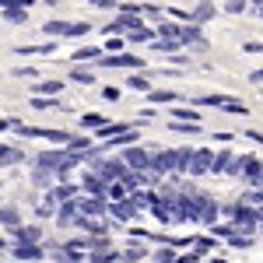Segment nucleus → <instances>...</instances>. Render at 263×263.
<instances>
[{
    "instance_id": "37998d69",
    "label": "nucleus",
    "mask_w": 263,
    "mask_h": 263,
    "mask_svg": "<svg viewBox=\"0 0 263 263\" xmlns=\"http://www.w3.org/2000/svg\"><path fill=\"white\" fill-rule=\"evenodd\" d=\"M246 49L249 53H263V42H246Z\"/></svg>"
},
{
    "instance_id": "a19ab883",
    "label": "nucleus",
    "mask_w": 263,
    "mask_h": 263,
    "mask_svg": "<svg viewBox=\"0 0 263 263\" xmlns=\"http://www.w3.org/2000/svg\"><path fill=\"white\" fill-rule=\"evenodd\" d=\"M102 95H105L109 102H116V99H120V88H102Z\"/></svg>"
},
{
    "instance_id": "4468645a",
    "label": "nucleus",
    "mask_w": 263,
    "mask_h": 263,
    "mask_svg": "<svg viewBox=\"0 0 263 263\" xmlns=\"http://www.w3.org/2000/svg\"><path fill=\"white\" fill-rule=\"evenodd\" d=\"M232 165H235V158H232V151H221V155H214V176H232Z\"/></svg>"
},
{
    "instance_id": "f03ea898",
    "label": "nucleus",
    "mask_w": 263,
    "mask_h": 263,
    "mask_svg": "<svg viewBox=\"0 0 263 263\" xmlns=\"http://www.w3.org/2000/svg\"><path fill=\"white\" fill-rule=\"evenodd\" d=\"M91 25L88 21H46L42 25V35H67V39H78V35H88Z\"/></svg>"
},
{
    "instance_id": "f704fd0d",
    "label": "nucleus",
    "mask_w": 263,
    "mask_h": 263,
    "mask_svg": "<svg viewBox=\"0 0 263 263\" xmlns=\"http://www.w3.org/2000/svg\"><path fill=\"white\" fill-rule=\"evenodd\" d=\"M123 256L134 263V260H144V256H147V249H144V246H126V253H123Z\"/></svg>"
},
{
    "instance_id": "c03bdc74",
    "label": "nucleus",
    "mask_w": 263,
    "mask_h": 263,
    "mask_svg": "<svg viewBox=\"0 0 263 263\" xmlns=\"http://www.w3.org/2000/svg\"><path fill=\"white\" fill-rule=\"evenodd\" d=\"M95 7H116V0H91Z\"/></svg>"
},
{
    "instance_id": "f3484780",
    "label": "nucleus",
    "mask_w": 263,
    "mask_h": 263,
    "mask_svg": "<svg viewBox=\"0 0 263 263\" xmlns=\"http://www.w3.org/2000/svg\"><path fill=\"white\" fill-rule=\"evenodd\" d=\"M53 53V42H42V46H18V57H49Z\"/></svg>"
},
{
    "instance_id": "aec40b11",
    "label": "nucleus",
    "mask_w": 263,
    "mask_h": 263,
    "mask_svg": "<svg viewBox=\"0 0 263 263\" xmlns=\"http://www.w3.org/2000/svg\"><path fill=\"white\" fill-rule=\"evenodd\" d=\"M0 11H4V18L11 25H25L28 21V7H0Z\"/></svg>"
},
{
    "instance_id": "7c9ffc66",
    "label": "nucleus",
    "mask_w": 263,
    "mask_h": 263,
    "mask_svg": "<svg viewBox=\"0 0 263 263\" xmlns=\"http://www.w3.org/2000/svg\"><path fill=\"white\" fill-rule=\"evenodd\" d=\"M147 99L151 102H179V91H155V88H151Z\"/></svg>"
},
{
    "instance_id": "a878e982",
    "label": "nucleus",
    "mask_w": 263,
    "mask_h": 263,
    "mask_svg": "<svg viewBox=\"0 0 263 263\" xmlns=\"http://www.w3.org/2000/svg\"><path fill=\"white\" fill-rule=\"evenodd\" d=\"M105 116H102V112H88V116H81V126L84 130H99V126H105Z\"/></svg>"
},
{
    "instance_id": "09e8293b",
    "label": "nucleus",
    "mask_w": 263,
    "mask_h": 263,
    "mask_svg": "<svg viewBox=\"0 0 263 263\" xmlns=\"http://www.w3.org/2000/svg\"><path fill=\"white\" fill-rule=\"evenodd\" d=\"M0 151H4V144H0Z\"/></svg>"
},
{
    "instance_id": "6ab92c4d",
    "label": "nucleus",
    "mask_w": 263,
    "mask_h": 263,
    "mask_svg": "<svg viewBox=\"0 0 263 263\" xmlns=\"http://www.w3.org/2000/svg\"><path fill=\"white\" fill-rule=\"evenodd\" d=\"M18 162H25V151H21V147H7V144H4V151H0V165H18Z\"/></svg>"
},
{
    "instance_id": "cd10ccee",
    "label": "nucleus",
    "mask_w": 263,
    "mask_h": 263,
    "mask_svg": "<svg viewBox=\"0 0 263 263\" xmlns=\"http://www.w3.org/2000/svg\"><path fill=\"white\" fill-rule=\"evenodd\" d=\"M172 120H182V123H197V120H200V112H193V109H182V105H176V109H172Z\"/></svg>"
},
{
    "instance_id": "4be33fe9",
    "label": "nucleus",
    "mask_w": 263,
    "mask_h": 263,
    "mask_svg": "<svg viewBox=\"0 0 263 263\" xmlns=\"http://www.w3.org/2000/svg\"><path fill=\"white\" fill-rule=\"evenodd\" d=\"M190 14H193V25H203V21L214 18V7H211V4H197V7H193Z\"/></svg>"
},
{
    "instance_id": "5701e85b",
    "label": "nucleus",
    "mask_w": 263,
    "mask_h": 263,
    "mask_svg": "<svg viewBox=\"0 0 263 263\" xmlns=\"http://www.w3.org/2000/svg\"><path fill=\"white\" fill-rule=\"evenodd\" d=\"M179 32H182V25H176V21H162V25H158V35H162V39L179 42Z\"/></svg>"
},
{
    "instance_id": "f257e3e1",
    "label": "nucleus",
    "mask_w": 263,
    "mask_h": 263,
    "mask_svg": "<svg viewBox=\"0 0 263 263\" xmlns=\"http://www.w3.org/2000/svg\"><path fill=\"white\" fill-rule=\"evenodd\" d=\"M224 214L232 218L235 232H253V228L260 224V211H253V203H228Z\"/></svg>"
},
{
    "instance_id": "c85d7f7f",
    "label": "nucleus",
    "mask_w": 263,
    "mask_h": 263,
    "mask_svg": "<svg viewBox=\"0 0 263 263\" xmlns=\"http://www.w3.org/2000/svg\"><path fill=\"white\" fill-rule=\"evenodd\" d=\"M32 109L46 112V109H57V102H53V95H32Z\"/></svg>"
},
{
    "instance_id": "393cba45",
    "label": "nucleus",
    "mask_w": 263,
    "mask_h": 263,
    "mask_svg": "<svg viewBox=\"0 0 263 263\" xmlns=\"http://www.w3.org/2000/svg\"><path fill=\"white\" fill-rule=\"evenodd\" d=\"M155 263H179V253H176V246H162V249L155 253Z\"/></svg>"
},
{
    "instance_id": "9b49d317",
    "label": "nucleus",
    "mask_w": 263,
    "mask_h": 263,
    "mask_svg": "<svg viewBox=\"0 0 263 263\" xmlns=\"http://www.w3.org/2000/svg\"><path fill=\"white\" fill-rule=\"evenodd\" d=\"M11 235H14V242H42V228L35 224H14Z\"/></svg>"
},
{
    "instance_id": "4c0bfd02",
    "label": "nucleus",
    "mask_w": 263,
    "mask_h": 263,
    "mask_svg": "<svg viewBox=\"0 0 263 263\" xmlns=\"http://www.w3.org/2000/svg\"><path fill=\"white\" fill-rule=\"evenodd\" d=\"M105 49H109V53H123V39H120V35H112V39L105 42Z\"/></svg>"
},
{
    "instance_id": "c756f323",
    "label": "nucleus",
    "mask_w": 263,
    "mask_h": 263,
    "mask_svg": "<svg viewBox=\"0 0 263 263\" xmlns=\"http://www.w3.org/2000/svg\"><path fill=\"white\" fill-rule=\"evenodd\" d=\"M70 81H78V84H95V74H91V70H81V67H74V70H70Z\"/></svg>"
},
{
    "instance_id": "ea45409f",
    "label": "nucleus",
    "mask_w": 263,
    "mask_h": 263,
    "mask_svg": "<svg viewBox=\"0 0 263 263\" xmlns=\"http://www.w3.org/2000/svg\"><path fill=\"white\" fill-rule=\"evenodd\" d=\"M193 246H197L200 253H207V249H214V239H193Z\"/></svg>"
},
{
    "instance_id": "473e14b6",
    "label": "nucleus",
    "mask_w": 263,
    "mask_h": 263,
    "mask_svg": "<svg viewBox=\"0 0 263 263\" xmlns=\"http://www.w3.org/2000/svg\"><path fill=\"white\" fill-rule=\"evenodd\" d=\"M228 246H232V249H249V246H253V239L235 232V235H228Z\"/></svg>"
},
{
    "instance_id": "49530a36",
    "label": "nucleus",
    "mask_w": 263,
    "mask_h": 263,
    "mask_svg": "<svg viewBox=\"0 0 263 263\" xmlns=\"http://www.w3.org/2000/svg\"><path fill=\"white\" fill-rule=\"evenodd\" d=\"M0 249H4V239H0Z\"/></svg>"
},
{
    "instance_id": "e433bc0d",
    "label": "nucleus",
    "mask_w": 263,
    "mask_h": 263,
    "mask_svg": "<svg viewBox=\"0 0 263 263\" xmlns=\"http://www.w3.org/2000/svg\"><path fill=\"white\" fill-rule=\"evenodd\" d=\"M224 11H228V14H242V11H246V0H228V4H224Z\"/></svg>"
},
{
    "instance_id": "58836bf2",
    "label": "nucleus",
    "mask_w": 263,
    "mask_h": 263,
    "mask_svg": "<svg viewBox=\"0 0 263 263\" xmlns=\"http://www.w3.org/2000/svg\"><path fill=\"white\" fill-rule=\"evenodd\" d=\"M35 0H0V7H32Z\"/></svg>"
},
{
    "instance_id": "bb28decb",
    "label": "nucleus",
    "mask_w": 263,
    "mask_h": 263,
    "mask_svg": "<svg viewBox=\"0 0 263 263\" xmlns=\"http://www.w3.org/2000/svg\"><path fill=\"white\" fill-rule=\"evenodd\" d=\"M67 147H70V151H78V155H84V151H91V141L81 137V134H74V137L67 141Z\"/></svg>"
},
{
    "instance_id": "72a5a7b5",
    "label": "nucleus",
    "mask_w": 263,
    "mask_h": 263,
    "mask_svg": "<svg viewBox=\"0 0 263 263\" xmlns=\"http://www.w3.org/2000/svg\"><path fill=\"white\" fill-rule=\"evenodd\" d=\"M126 84H130L134 91H151V84H147V78H141V74H134V78H126Z\"/></svg>"
},
{
    "instance_id": "0eeeda50",
    "label": "nucleus",
    "mask_w": 263,
    "mask_h": 263,
    "mask_svg": "<svg viewBox=\"0 0 263 263\" xmlns=\"http://www.w3.org/2000/svg\"><path fill=\"white\" fill-rule=\"evenodd\" d=\"M211 168H214V155L207 147H197L193 158H190V176H207Z\"/></svg>"
},
{
    "instance_id": "2f4dec72",
    "label": "nucleus",
    "mask_w": 263,
    "mask_h": 263,
    "mask_svg": "<svg viewBox=\"0 0 263 263\" xmlns=\"http://www.w3.org/2000/svg\"><path fill=\"white\" fill-rule=\"evenodd\" d=\"M168 126H172L176 134H200V126H197V123H182V120H172Z\"/></svg>"
},
{
    "instance_id": "9d476101",
    "label": "nucleus",
    "mask_w": 263,
    "mask_h": 263,
    "mask_svg": "<svg viewBox=\"0 0 263 263\" xmlns=\"http://www.w3.org/2000/svg\"><path fill=\"white\" fill-rule=\"evenodd\" d=\"M109 214H112L116 221H130V218L137 214V207H134L130 197H126V200H109Z\"/></svg>"
},
{
    "instance_id": "a211bd4d",
    "label": "nucleus",
    "mask_w": 263,
    "mask_h": 263,
    "mask_svg": "<svg viewBox=\"0 0 263 263\" xmlns=\"http://www.w3.org/2000/svg\"><path fill=\"white\" fill-rule=\"evenodd\" d=\"M32 91H35V95H60L63 81H35V84H32Z\"/></svg>"
},
{
    "instance_id": "20e7f679",
    "label": "nucleus",
    "mask_w": 263,
    "mask_h": 263,
    "mask_svg": "<svg viewBox=\"0 0 263 263\" xmlns=\"http://www.w3.org/2000/svg\"><path fill=\"white\" fill-rule=\"evenodd\" d=\"M99 67H112V70H141L144 60L134 53H112V57H102Z\"/></svg>"
},
{
    "instance_id": "a18cd8bd",
    "label": "nucleus",
    "mask_w": 263,
    "mask_h": 263,
    "mask_svg": "<svg viewBox=\"0 0 263 263\" xmlns=\"http://www.w3.org/2000/svg\"><path fill=\"white\" fill-rule=\"evenodd\" d=\"M253 81H263V70H256V74H253Z\"/></svg>"
},
{
    "instance_id": "2eb2a0df",
    "label": "nucleus",
    "mask_w": 263,
    "mask_h": 263,
    "mask_svg": "<svg viewBox=\"0 0 263 263\" xmlns=\"http://www.w3.org/2000/svg\"><path fill=\"white\" fill-rule=\"evenodd\" d=\"M105 53H102L99 46H84V49H78V53H70V63H88V60H102Z\"/></svg>"
},
{
    "instance_id": "ddd939ff",
    "label": "nucleus",
    "mask_w": 263,
    "mask_h": 263,
    "mask_svg": "<svg viewBox=\"0 0 263 263\" xmlns=\"http://www.w3.org/2000/svg\"><path fill=\"white\" fill-rule=\"evenodd\" d=\"M53 179H57V172H49V168H42V165L32 168V186H39V190H53Z\"/></svg>"
},
{
    "instance_id": "f8f14e48",
    "label": "nucleus",
    "mask_w": 263,
    "mask_h": 263,
    "mask_svg": "<svg viewBox=\"0 0 263 263\" xmlns=\"http://www.w3.org/2000/svg\"><path fill=\"white\" fill-rule=\"evenodd\" d=\"M42 242H14V260H42Z\"/></svg>"
},
{
    "instance_id": "de8ad7c7",
    "label": "nucleus",
    "mask_w": 263,
    "mask_h": 263,
    "mask_svg": "<svg viewBox=\"0 0 263 263\" xmlns=\"http://www.w3.org/2000/svg\"><path fill=\"white\" fill-rule=\"evenodd\" d=\"M260 186H263V176H260Z\"/></svg>"
},
{
    "instance_id": "412c9836",
    "label": "nucleus",
    "mask_w": 263,
    "mask_h": 263,
    "mask_svg": "<svg viewBox=\"0 0 263 263\" xmlns=\"http://www.w3.org/2000/svg\"><path fill=\"white\" fill-rule=\"evenodd\" d=\"M155 35H158V28H137V32H126V42H155Z\"/></svg>"
},
{
    "instance_id": "7ed1b4c3",
    "label": "nucleus",
    "mask_w": 263,
    "mask_h": 263,
    "mask_svg": "<svg viewBox=\"0 0 263 263\" xmlns=\"http://www.w3.org/2000/svg\"><path fill=\"white\" fill-rule=\"evenodd\" d=\"M197 105H211V109H224V112H232V116H246L249 109H246L239 99H228V95H200Z\"/></svg>"
},
{
    "instance_id": "423d86ee",
    "label": "nucleus",
    "mask_w": 263,
    "mask_h": 263,
    "mask_svg": "<svg viewBox=\"0 0 263 263\" xmlns=\"http://www.w3.org/2000/svg\"><path fill=\"white\" fill-rule=\"evenodd\" d=\"M78 211L81 214H88V218H102L105 211H109V197H78Z\"/></svg>"
},
{
    "instance_id": "1a4fd4ad",
    "label": "nucleus",
    "mask_w": 263,
    "mask_h": 263,
    "mask_svg": "<svg viewBox=\"0 0 263 263\" xmlns=\"http://www.w3.org/2000/svg\"><path fill=\"white\" fill-rule=\"evenodd\" d=\"M197 211H200V221L203 224H214V221H218V203L211 200L207 193H197Z\"/></svg>"
},
{
    "instance_id": "c9c22d12",
    "label": "nucleus",
    "mask_w": 263,
    "mask_h": 263,
    "mask_svg": "<svg viewBox=\"0 0 263 263\" xmlns=\"http://www.w3.org/2000/svg\"><path fill=\"white\" fill-rule=\"evenodd\" d=\"M211 232L221 235V239H228V235H235V224H211Z\"/></svg>"
},
{
    "instance_id": "6e6552de",
    "label": "nucleus",
    "mask_w": 263,
    "mask_h": 263,
    "mask_svg": "<svg viewBox=\"0 0 263 263\" xmlns=\"http://www.w3.org/2000/svg\"><path fill=\"white\" fill-rule=\"evenodd\" d=\"M81 190H84V193H91V197H109V182L99 179L95 172H84V176H81Z\"/></svg>"
},
{
    "instance_id": "dca6fc26",
    "label": "nucleus",
    "mask_w": 263,
    "mask_h": 263,
    "mask_svg": "<svg viewBox=\"0 0 263 263\" xmlns=\"http://www.w3.org/2000/svg\"><path fill=\"white\" fill-rule=\"evenodd\" d=\"M49 193H53V197H57L60 203H67V200H78V186H74V182H60V186H53Z\"/></svg>"
},
{
    "instance_id": "79ce46f5",
    "label": "nucleus",
    "mask_w": 263,
    "mask_h": 263,
    "mask_svg": "<svg viewBox=\"0 0 263 263\" xmlns=\"http://www.w3.org/2000/svg\"><path fill=\"white\" fill-rule=\"evenodd\" d=\"M14 74H18V78H35V67H18Z\"/></svg>"
},
{
    "instance_id": "39448f33",
    "label": "nucleus",
    "mask_w": 263,
    "mask_h": 263,
    "mask_svg": "<svg viewBox=\"0 0 263 263\" xmlns=\"http://www.w3.org/2000/svg\"><path fill=\"white\" fill-rule=\"evenodd\" d=\"M123 162H126V168H134V172H147L151 168V155L144 151V147H123Z\"/></svg>"
},
{
    "instance_id": "b1692460",
    "label": "nucleus",
    "mask_w": 263,
    "mask_h": 263,
    "mask_svg": "<svg viewBox=\"0 0 263 263\" xmlns=\"http://www.w3.org/2000/svg\"><path fill=\"white\" fill-rule=\"evenodd\" d=\"M0 224H7V228H14V224H21L18 207H0Z\"/></svg>"
}]
</instances>
